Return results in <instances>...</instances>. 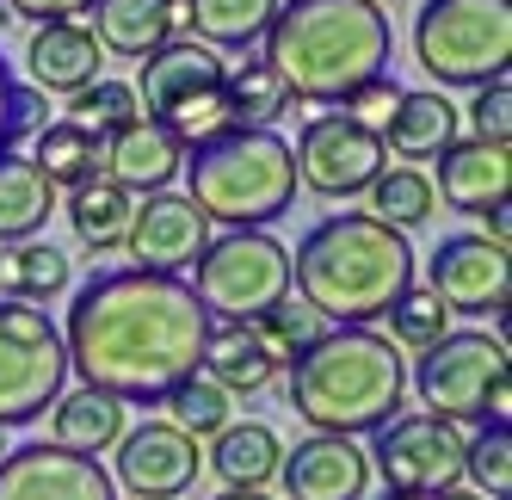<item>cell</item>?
Segmentation results:
<instances>
[{"instance_id": "obj_15", "label": "cell", "mask_w": 512, "mask_h": 500, "mask_svg": "<svg viewBox=\"0 0 512 500\" xmlns=\"http://www.w3.org/2000/svg\"><path fill=\"white\" fill-rule=\"evenodd\" d=\"M112 451H118V476L112 482H124L136 500H179V494L204 476L198 439H186L167 420H142L136 433H124Z\"/></svg>"}, {"instance_id": "obj_10", "label": "cell", "mask_w": 512, "mask_h": 500, "mask_svg": "<svg viewBox=\"0 0 512 500\" xmlns=\"http://www.w3.org/2000/svg\"><path fill=\"white\" fill-rule=\"evenodd\" d=\"M68 383V352L50 309L0 303V426L44 420Z\"/></svg>"}, {"instance_id": "obj_6", "label": "cell", "mask_w": 512, "mask_h": 500, "mask_svg": "<svg viewBox=\"0 0 512 500\" xmlns=\"http://www.w3.org/2000/svg\"><path fill=\"white\" fill-rule=\"evenodd\" d=\"M223 75H229V62L216 50H204L198 38H173L142 62L136 105H142V118H155L179 142V149H204V142L241 130L229 99H223Z\"/></svg>"}, {"instance_id": "obj_34", "label": "cell", "mask_w": 512, "mask_h": 500, "mask_svg": "<svg viewBox=\"0 0 512 500\" xmlns=\"http://www.w3.org/2000/svg\"><path fill=\"white\" fill-rule=\"evenodd\" d=\"M383 321H389V334H383V340H389L395 352H401V346H408V352H426L432 340H445V334H451V309L438 303L426 284H408V291H401V303H395Z\"/></svg>"}, {"instance_id": "obj_42", "label": "cell", "mask_w": 512, "mask_h": 500, "mask_svg": "<svg viewBox=\"0 0 512 500\" xmlns=\"http://www.w3.org/2000/svg\"><path fill=\"white\" fill-rule=\"evenodd\" d=\"M216 500H272V494H253V488H223Z\"/></svg>"}, {"instance_id": "obj_19", "label": "cell", "mask_w": 512, "mask_h": 500, "mask_svg": "<svg viewBox=\"0 0 512 500\" xmlns=\"http://www.w3.org/2000/svg\"><path fill=\"white\" fill-rule=\"evenodd\" d=\"M438 198H445L457 217H488V210L506 204L512 192V155H506V142H451L445 155H438Z\"/></svg>"}, {"instance_id": "obj_44", "label": "cell", "mask_w": 512, "mask_h": 500, "mask_svg": "<svg viewBox=\"0 0 512 500\" xmlns=\"http://www.w3.org/2000/svg\"><path fill=\"white\" fill-rule=\"evenodd\" d=\"M383 500H432V494H383Z\"/></svg>"}, {"instance_id": "obj_5", "label": "cell", "mask_w": 512, "mask_h": 500, "mask_svg": "<svg viewBox=\"0 0 512 500\" xmlns=\"http://www.w3.org/2000/svg\"><path fill=\"white\" fill-rule=\"evenodd\" d=\"M192 204L210 223L229 229H266L278 223L297 198V161L278 130H229L192 149Z\"/></svg>"}, {"instance_id": "obj_1", "label": "cell", "mask_w": 512, "mask_h": 500, "mask_svg": "<svg viewBox=\"0 0 512 500\" xmlns=\"http://www.w3.org/2000/svg\"><path fill=\"white\" fill-rule=\"evenodd\" d=\"M210 315L198 309L186 278L161 272H93L68 303L62 352L81 389H99L112 402H167L204 365Z\"/></svg>"}, {"instance_id": "obj_9", "label": "cell", "mask_w": 512, "mask_h": 500, "mask_svg": "<svg viewBox=\"0 0 512 500\" xmlns=\"http://www.w3.org/2000/svg\"><path fill=\"white\" fill-rule=\"evenodd\" d=\"M192 297L210 321H260L290 297V247L266 229H229L192 260Z\"/></svg>"}, {"instance_id": "obj_22", "label": "cell", "mask_w": 512, "mask_h": 500, "mask_svg": "<svg viewBox=\"0 0 512 500\" xmlns=\"http://www.w3.org/2000/svg\"><path fill=\"white\" fill-rule=\"evenodd\" d=\"M93 38L105 56L124 62H149L161 44L179 38V0H93Z\"/></svg>"}, {"instance_id": "obj_45", "label": "cell", "mask_w": 512, "mask_h": 500, "mask_svg": "<svg viewBox=\"0 0 512 500\" xmlns=\"http://www.w3.org/2000/svg\"><path fill=\"white\" fill-rule=\"evenodd\" d=\"M0 457H7V426H0Z\"/></svg>"}, {"instance_id": "obj_43", "label": "cell", "mask_w": 512, "mask_h": 500, "mask_svg": "<svg viewBox=\"0 0 512 500\" xmlns=\"http://www.w3.org/2000/svg\"><path fill=\"white\" fill-rule=\"evenodd\" d=\"M432 500H482V494H469V488H445V494H432Z\"/></svg>"}, {"instance_id": "obj_12", "label": "cell", "mask_w": 512, "mask_h": 500, "mask_svg": "<svg viewBox=\"0 0 512 500\" xmlns=\"http://www.w3.org/2000/svg\"><path fill=\"white\" fill-rule=\"evenodd\" d=\"M290 161H297V186H309L315 198H358V192H371L389 149L377 130L352 124L346 112H321L303 124Z\"/></svg>"}, {"instance_id": "obj_35", "label": "cell", "mask_w": 512, "mask_h": 500, "mask_svg": "<svg viewBox=\"0 0 512 500\" xmlns=\"http://www.w3.org/2000/svg\"><path fill=\"white\" fill-rule=\"evenodd\" d=\"M463 476L475 482L482 500L512 494V433H506V420H488L475 439H463Z\"/></svg>"}, {"instance_id": "obj_13", "label": "cell", "mask_w": 512, "mask_h": 500, "mask_svg": "<svg viewBox=\"0 0 512 500\" xmlns=\"http://www.w3.org/2000/svg\"><path fill=\"white\" fill-rule=\"evenodd\" d=\"M426 291L451 315H506V247L488 235H445L426 260Z\"/></svg>"}, {"instance_id": "obj_41", "label": "cell", "mask_w": 512, "mask_h": 500, "mask_svg": "<svg viewBox=\"0 0 512 500\" xmlns=\"http://www.w3.org/2000/svg\"><path fill=\"white\" fill-rule=\"evenodd\" d=\"M0 7H7V19H31V25H62V19L87 13L93 0H0Z\"/></svg>"}, {"instance_id": "obj_38", "label": "cell", "mask_w": 512, "mask_h": 500, "mask_svg": "<svg viewBox=\"0 0 512 500\" xmlns=\"http://www.w3.org/2000/svg\"><path fill=\"white\" fill-rule=\"evenodd\" d=\"M469 124H475V142H506L512 136V81H488L475 87V105H469Z\"/></svg>"}, {"instance_id": "obj_26", "label": "cell", "mask_w": 512, "mask_h": 500, "mask_svg": "<svg viewBox=\"0 0 512 500\" xmlns=\"http://www.w3.org/2000/svg\"><path fill=\"white\" fill-rule=\"evenodd\" d=\"M124 439V402L99 396V389H75V396H56L50 408V445L75 451V457H99Z\"/></svg>"}, {"instance_id": "obj_14", "label": "cell", "mask_w": 512, "mask_h": 500, "mask_svg": "<svg viewBox=\"0 0 512 500\" xmlns=\"http://www.w3.org/2000/svg\"><path fill=\"white\" fill-rule=\"evenodd\" d=\"M210 241V217L186 198V192H149L136 198V217H130V260L136 272H161V278H179Z\"/></svg>"}, {"instance_id": "obj_21", "label": "cell", "mask_w": 512, "mask_h": 500, "mask_svg": "<svg viewBox=\"0 0 512 500\" xmlns=\"http://www.w3.org/2000/svg\"><path fill=\"white\" fill-rule=\"evenodd\" d=\"M179 167H186V149L155 124V118H136L130 130L118 136H105V180H118L130 198L142 192H173L179 180Z\"/></svg>"}, {"instance_id": "obj_16", "label": "cell", "mask_w": 512, "mask_h": 500, "mask_svg": "<svg viewBox=\"0 0 512 500\" xmlns=\"http://www.w3.org/2000/svg\"><path fill=\"white\" fill-rule=\"evenodd\" d=\"M0 500H118V482L99 457L19 445L0 457Z\"/></svg>"}, {"instance_id": "obj_32", "label": "cell", "mask_w": 512, "mask_h": 500, "mask_svg": "<svg viewBox=\"0 0 512 500\" xmlns=\"http://www.w3.org/2000/svg\"><path fill=\"white\" fill-rule=\"evenodd\" d=\"M223 99H229V112H235L241 130H266L284 105H290V93H284V81L272 75L266 56H241L229 75H223Z\"/></svg>"}, {"instance_id": "obj_31", "label": "cell", "mask_w": 512, "mask_h": 500, "mask_svg": "<svg viewBox=\"0 0 512 500\" xmlns=\"http://www.w3.org/2000/svg\"><path fill=\"white\" fill-rule=\"evenodd\" d=\"M432 210H438V192L420 167H383L371 180V210H364V217H377V223L408 235V229L432 223Z\"/></svg>"}, {"instance_id": "obj_18", "label": "cell", "mask_w": 512, "mask_h": 500, "mask_svg": "<svg viewBox=\"0 0 512 500\" xmlns=\"http://www.w3.org/2000/svg\"><path fill=\"white\" fill-rule=\"evenodd\" d=\"M204 377H216L229 396H260V389L290 371V352L278 346V334L260 321H210V340H204Z\"/></svg>"}, {"instance_id": "obj_8", "label": "cell", "mask_w": 512, "mask_h": 500, "mask_svg": "<svg viewBox=\"0 0 512 500\" xmlns=\"http://www.w3.org/2000/svg\"><path fill=\"white\" fill-rule=\"evenodd\" d=\"M414 396L432 420H506L512 377H506V340L482 328H451L414 359Z\"/></svg>"}, {"instance_id": "obj_11", "label": "cell", "mask_w": 512, "mask_h": 500, "mask_svg": "<svg viewBox=\"0 0 512 500\" xmlns=\"http://www.w3.org/2000/svg\"><path fill=\"white\" fill-rule=\"evenodd\" d=\"M364 457L383 476V494H445L463 482V433L432 414H395Z\"/></svg>"}, {"instance_id": "obj_29", "label": "cell", "mask_w": 512, "mask_h": 500, "mask_svg": "<svg viewBox=\"0 0 512 500\" xmlns=\"http://www.w3.org/2000/svg\"><path fill=\"white\" fill-rule=\"evenodd\" d=\"M130 217H136V198L118 180H105V173L93 186L68 192V223H75V241L87 247V254H112V247H124Z\"/></svg>"}, {"instance_id": "obj_20", "label": "cell", "mask_w": 512, "mask_h": 500, "mask_svg": "<svg viewBox=\"0 0 512 500\" xmlns=\"http://www.w3.org/2000/svg\"><path fill=\"white\" fill-rule=\"evenodd\" d=\"M25 62H31V87H38L44 99H50V93L75 99L81 87L105 81V50H99L93 31H87V25H75V19H62V25H38V38H31Z\"/></svg>"}, {"instance_id": "obj_2", "label": "cell", "mask_w": 512, "mask_h": 500, "mask_svg": "<svg viewBox=\"0 0 512 500\" xmlns=\"http://www.w3.org/2000/svg\"><path fill=\"white\" fill-rule=\"evenodd\" d=\"M290 284H297V303L315 309L321 321L371 328L414 284V247L401 229L364 217V210H334L297 241Z\"/></svg>"}, {"instance_id": "obj_40", "label": "cell", "mask_w": 512, "mask_h": 500, "mask_svg": "<svg viewBox=\"0 0 512 500\" xmlns=\"http://www.w3.org/2000/svg\"><path fill=\"white\" fill-rule=\"evenodd\" d=\"M266 328L278 334V346L290 352V359H297V352H303L309 340H321V334H327V328H321V315H315V309H303V303H290V297L266 315Z\"/></svg>"}, {"instance_id": "obj_33", "label": "cell", "mask_w": 512, "mask_h": 500, "mask_svg": "<svg viewBox=\"0 0 512 500\" xmlns=\"http://www.w3.org/2000/svg\"><path fill=\"white\" fill-rule=\"evenodd\" d=\"M167 408H173L167 426H179L186 439H216V433H223V426L235 420V396H229V389L216 383V377H204V371L179 383L173 396H167Z\"/></svg>"}, {"instance_id": "obj_37", "label": "cell", "mask_w": 512, "mask_h": 500, "mask_svg": "<svg viewBox=\"0 0 512 500\" xmlns=\"http://www.w3.org/2000/svg\"><path fill=\"white\" fill-rule=\"evenodd\" d=\"M50 99L38 93V87H25V81H13V68H7V56H0V155L7 149H19L25 136H38L50 118Z\"/></svg>"}, {"instance_id": "obj_4", "label": "cell", "mask_w": 512, "mask_h": 500, "mask_svg": "<svg viewBox=\"0 0 512 500\" xmlns=\"http://www.w3.org/2000/svg\"><path fill=\"white\" fill-rule=\"evenodd\" d=\"M401 389H408V359L371 328H327L290 359V414L327 439L389 426Z\"/></svg>"}, {"instance_id": "obj_25", "label": "cell", "mask_w": 512, "mask_h": 500, "mask_svg": "<svg viewBox=\"0 0 512 500\" xmlns=\"http://www.w3.org/2000/svg\"><path fill=\"white\" fill-rule=\"evenodd\" d=\"M31 167H38L56 192L62 186L81 192V186H93L99 173H105V136L68 124V118H50L38 136H31Z\"/></svg>"}, {"instance_id": "obj_17", "label": "cell", "mask_w": 512, "mask_h": 500, "mask_svg": "<svg viewBox=\"0 0 512 500\" xmlns=\"http://www.w3.org/2000/svg\"><path fill=\"white\" fill-rule=\"evenodd\" d=\"M278 482H284L290 500H364V488H371V457L352 439L309 433L278 457Z\"/></svg>"}, {"instance_id": "obj_3", "label": "cell", "mask_w": 512, "mask_h": 500, "mask_svg": "<svg viewBox=\"0 0 512 500\" xmlns=\"http://www.w3.org/2000/svg\"><path fill=\"white\" fill-rule=\"evenodd\" d=\"M395 31L371 0H290L266 25V62L290 99L346 105L364 81L389 75Z\"/></svg>"}, {"instance_id": "obj_28", "label": "cell", "mask_w": 512, "mask_h": 500, "mask_svg": "<svg viewBox=\"0 0 512 500\" xmlns=\"http://www.w3.org/2000/svg\"><path fill=\"white\" fill-rule=\"evenodd\" d=\"M284 0H179V19L198 31L204 50H247L266 38Z\"/></svg>"}, {"instance_id": "obj_7", "label": "cell", "mask_w": 512, "mask_h": 500, "mask_svg": "<svg viewBox=\"0 0 512 500\" xmlns=\"http://www.w3.org/2000/svg\"><path fill=\"white\" fill-rule=\"evenodd\" d=\"M414 56L438 87H488L512 62V0H426Z\"/></svg>"}, {"instance_id": "obj_36", "label": "cell", "mask_w": 512, "mask_h": 500, "mask_svg": "<svg viewBox=\"0 0 512 500\" xmlns=\"http://www.w3.org/2000/svg\"><path fill=\"white\" fill-rule=\"evenodd\" d=\"M136 118H142V105H136L130 81H93V87H81L75 99H68V124H81L93 136H118Z\"/></svg>"}, {"instance_id": "obj_27", "label": "cell", "mask_w": 512, "mask_h": 500, "mask_svg": "<svg viewBox=\"0 0 512 500\" xmlns=\"http://www.w3.org/2000/svg\"><path fill=\"white\" fill-rule=\"evenodd\" d=\"M278 457H284V445H278V433L266 420H229L223 433H216V445H210V470L223 476V488H253L260 494L278 476Z\"/></svg>"}, {"instance_id": "obj_23", "label": "cell", "mask_w": 512, "mask_h": 500, "mask_svg": "<svg viewBox=\"0 0 512 500\" xmlns=\"http://www.w3.org/2000/svg\"><path fill=\"white\" fill-rule=\"evenodd\" d=\"M463 130V112L445 99V93H401L395 105V118L383 124V149H395L401 161H438L457 142Z\"/></svg>"}, {"instance_id": "obj_24", "label": "cell", "mask_w": 512, "mask_h": 500, "mask_svg": "<svg viewBox=\"0 0 512 500\" xmlns=\"http://www.w3.org/2000/svg\"><path fill=\"white\" fill-rule=\"evenodd\" d=\"M50 217H56V186L31 167V155L7 149L0 155V247L38 241Z\"/></svg>"}, {"instance_id": "obj_30", "label": "cell", "mask_w": 512, "mask_h": 500, "mask_svg": "<svg viewBox=\"0 0 512 500\" xmlns=\"http://www.w3.org/2000/svg\"><path fill=\"white\" fill-rule=\"evenodd\" d=\"M0 291H7V303H31V309L56 303L68 291V254H56L50 241L0 247Z\"/></svg>"}, {"instance_id": "obj_46", "label": "cell", "mask_w": 512, "mask_h": 500, "mask_svg": "<svg viewBox=\"0 0 512 500\" xmlns=\"http://www.w3.org/2000/svg\"><path fill=\"white\" fill-rule=\"evenodd\" d=\"M371 7H395V0H371Z\"/></svg>"}, {"instance_id": "obj_39", "label": "cell", "mask_w": 512, "mask_h": 500, "mask_svg": "<svg viewBox=\"0 0 512 500\" xmlns=\"http://www.w3.org/2000/svg\"><path fill=\"white\" fill-rule=\"evenodd\" d=\"M395 105H401V87L389 81V75H377V81H364L352 99H346V118L352 124H364V130H377L383 136V124L395 118Z\"/></svg>"}]
</instances>
